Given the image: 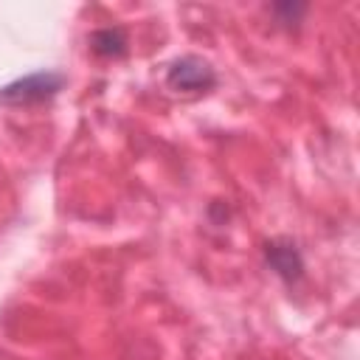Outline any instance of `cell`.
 Masks as SVG:
<instances>
[{"instance_id": "cell-1", "label": "cell", "mask_w": 360, "mask_h": 360, "mask_svg": "<svg viewBox=\"0 0 360 360\" xmlns=\"http://www.w3.org/2000/svg\"><path fill=\"white\" fill-rule=\"evenodd\" d=\"M62 76L59 73H51V70H42V73H31L25 79H17L11 84H6L0 90V101L3 104H37V101H45L51 98L59 87H62Z\"/></svg>"}, {"instance_id": "cell-2", "label": "cell", "mask_w": 360, "mask_h": 360, "mask_svg": "<svg viewBox=\"0 0 360 360\" xmlns=\"http://www.w3.org/2000/svg\"><path fill=\"white\" fill-rule=\"evenodd\" d=\"M169 84L174 90H205L214 84V70L197 56H183L169 68Z\"/></svg>"}, {"instance_id": "cell-3", "label": "cell", "mask_w": 360, "mask_h": 360, "mask_svg": "<svg viewBox=\"0 0 360 360\" xmlns=\"http://www.w3.org/2000/svg\"><path fill=\"white\" fill-rule=\"evenodd\" d=\"M90 45L101 56H121L127 51V37L121 28H101L90 37Z\"/></svg>"}, {"instance_id": "cell-4", "label": "cell", "mask_w": 360, "mask_h": 360, "mask_svg": "<svg viewBox=\"0 0 360 360\" xmlns=\"http://www.w3.org/2000/svg\"><path fill=\"white\" fill-rule=\"evenodd\" d=\"M267 259H270V262H273V267H276L278 273H284V276H290V273H298V270H301L298 253H295L292 248H278V245L273 242V245H267Z\"/></svg>"}]
</instances>
